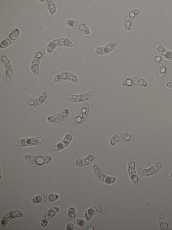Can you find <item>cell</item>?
Returning a JSON list of instances; mask_svg holds the SVG:
<instances>
[{"instance_id": "6da1fadb", "label": "cell", "mask_w": 172, "mask_h": 230, "mask_svg": "<svg viewBox=\"0 0 172 230\" xmlns=\"http://www.w3.org/2000/svg\"><path fill=\"white\" fill-rule=\"evenodd\" d=\"M92 171L94 175L102 183L107 184H112L117 181V178L115 176L106 175L97 164H94L93 166Z\"/></svg>"}, {"instance_id": "7a4b0ae2", "label": "cell", "mask_w": 172, "mask_h": 230, "mask_svg": "<svg viewBox=\"0 0 172 230\" xmlns=\"http://www.w3.org/2000/svg\"><path fill=\"white\" fill-rule=\"evenodd\" d=\"M73 133L69 131L65 135L61 140L52 148V150L55 152L62 151L66 149L71 143L73 137Z\"/></svg>"}, {"instance_id": "3957f363", "label": "cell", "mask_w": 172, "mask_h": 230, "mask_svg": "<svg viewBox=\"0 0 172 230\" xmlns=\"http://www.w3.org/2000/svg\"><path fill=\"white\" fill-rule=\"evenodd\" d=\"M25 159L29 163L38 165H46L50 163L52 159L50 156H38L26 155Z\"/></svg>"}, {"instance_id": "277c9868", "label": "cell", "mask_w": 172, "mask_h": 230, "mask_svg": "<svg viewBox=\"0 0 172 230\" xmlns=\"http://www.w3.org/2000/svg\"><path fill=\"white\" fill-rule=\"evenodd\" d=\"M69 81L75 84H78L79 80L78 77L73 73L68 72H62L57 74L54 78L55 83H57L63 81Z\"/></svg>"}, {"instance_id": "5b68a950", "label": "cell", "mask_w": 172, "mask_h": 230, "mask_svg": "<svg viewBox=\"0 0 172 230\" xmlns=\"http://www.w3.org/2000/svg\"><path fill=\"white\" fill-rule=\"evenodd\" d=\"M93 93L91 91L79 94H68L66 97V98L69 102L79 103L91 99L93 96Z\"/></svg>"}, {"instance_id": "8992f818", "label": "cell", "mask_w": 172, "mask_h": 230, "mask_svg": "<svg viewBox=\"0 0 172 230\" xmlns=\"http://www.w3.org/2000/svg\"><path fill=\"white\" fill-rule=\"evenodd\" d=\"M135 163L136 161L134 158L129 160L128 164L129 175L131 181L135 184L139 185L141 183V181L136 174Z\"/></svg>"}, {"instance_id": "52a82bcc", "label": "cell", "mask_w": 172, "mask_h": 230, "mask_svg": "<svg viewBox=\"0 0 172 230\" xmlns=\"http://www.w3.org/2000/svg\"><path fill=\"white\" fill-rule=\"evenodd\" d=\"M134 141V137L130 134L127 133H120L113 135L110 139V145L112 146H115L120 141H126L129 142H133Z\"/></svg>"}, {"instance_id": "ba28073f", "label": "cell", "mask_w": 172, "mask_h": 230, "mask_svg": "<svg viewBox=\"0 0 172 230\" xmlns=\"http://www.w3.org/2000/svg\"><path fill=\"white\" fill-rule=\"evenodd\" d=\"M45 53L44 50H39L36 53L33 59L31 65V71L36 75H38L39 74V65Z\"/></svg>"}, {"instance_id": "9c48e42d", "label": "cell", "mask_w": 172, "mask_h": 230, "mask_svg": "<svg viewBox=\"0 0 172 230\" xmlns=\"http://www.w3.org/2000/svg\"><path fill=\"white\" fill-rule=\"evenodd\" d=\"M43 142V139L40 137H30L19 139L16 146L19 147H26L38 145Z\"/></svg>"}, {"instance_id": "30bf717a", "label": "cell", "mask_w": 172, "mask_h": 230, "mask_svg": "<svg viewBox=\"0 0 172 230\" xmlns=\"http://www.w3.org/2000/svg\"><path fill=\"white\" fill-rule=\"evenodd\" d=\"M1 61L5 66L6 71V79L7 82H10L13 79V71L11 61L6 56L1 55Z\"/></svg>"}, {"instance_id": "8fae6325", "label": "cell", "mask_w": 172, "mask_h": 230, "mask_svg": "<svg viewBox=\"0 0 172 230\" xmlns=\"http://www.w3.org/2000/svg\"><path fill=\"white\" fill-rule=\"evenodd\" d=\"M162 163L158 162L155 165L147 169H143L141 168H138L137 171L139 175L142 176H149L152 175L161 170L162 167Z\"/></svg>"}, {"instance_id": "7c38bea8", "label": "cell", "mask_w": 172, "mask_h": 230, "mask_svg": "<svg viewBox=\"0 0 172 230\" xmlns=\"http://www.w3.org/2000/svg\"><path fill=\"white\" fill-rule=\"evenodd\" d=\"M96 155L91 152L85 158L83 159H74L72 160L73 165L77 167H83L89 165L95 159Z\"/></svg>"}, {"instance_id": "4fadbf2b", "label": "cell", "mask_w": 172, "mask_h": 230, "mask_svg": "<svg viewBox=\"0 0 172 230\" xmlns=\"http://www.w3.org/2000/svg\"><path fill=\"white\" fill-rule=\"evenodd\" d=\"M106 208L101 206H95L90 208L87 209L85 213L84 217L85 219L88 221H91L93 216L96 213H102L105 214L106 213Z\"/></svg>"}, {"instance_id": "5bb4252c", "label": "cell", "mask_w": 172, "mask_h": 230, "mask_svg": "<svg viewBox=\"0 0 172 230\" xmlns=\"http://www.w3.org/2000/svg\"><path fill=\"white\" fill-rule=\"evenodd\" d=\"M48 98V94L47 92L44 91L40 96L35 99L27 98L26 102L29 106L32 107H36L44 104L47 100Z\"/></svg>"}, {"instance_id": "9a60e30c", "label": "cell", "mask_w": 172, "mask_h": 230, "mask_svg": "<svg viewBox=\"0 0 172 230\" xmlns=\"http://www.w3.org/2000/svg\"><path fill=\"white\" fill-rule=\"evenodd\" d=\"M70 113L69 109L66 108L59 114L48 117L47 120L48 122L52 124H57L66 119L69 116Z\"/></svg>"}, {"instance_id": "2e32d148", "label": "cell", "mask_w": 172, "mask_h": 230, "mask_svg": "<svg viewBox=\"0 0 172 230\" xmlns=\"http://www.w3.org/2000/svg\"><path fill=\"white\" fill-rule=\"evenodd\" d=\"M89 110V107L88 104L86 103L84 104L79 116L71 120L72 124L75 125H79L84 122L88 116Z\"/></svg>"}, {"instance_id": "e0dca14e", "label": "cell", "mask_w": 172, "mask_h": 230, "mask_svg": "<svg viewBox=\"0 0 172 230\" xmlns=\"http://www.w3.org/2000/svg\"><path fill=\"white\" fill-rule=\"evenodd\" d=\"M24 216L23 213L18 210H12L7 213L4 216L2 220L1 223L3 227H6L9 221L12 219L16 217H21Z\"/></svg>"}, {"instance_id": "ac0fdd59", "label": "cell", "mask_w": 172, "mask_h": 230, "mask_svg": "<svg viewBox=\"0 0 172 230\" xmlns=\"http://www.w3.org/2000/svg\"><path fill=\"white\" fill-rule=\"evenodd\" d=\"M60 208L58 207H54L49 209L44 213L43 216L41 221V224L43 227H46L49 220L51 218L59 212Z\"/></svg>"}, {"instance_id": "d6986e66", "label": "cell", "mask_w": 172, "mask_h": 230, "mask_svg": "<svg viewBox=\"0 0 172 230\" xmlns=\"http://www.w3.org/2000/svg\"><path fill=\"white\" fill-rule=\"evenodd\" d=\"M76 218V212L75 208L71 207L68 211V218L67 225V230H72L74 228Z\"/></svg>"}, {"instance_id": "ffe728a7", "label": "cell", "mask_w": 172, "mask_h": 230, "mask_svg": "<svg viewBox=\"0 0 172 230\" xmlns=\"http://www.w3.org/2000/svg\"><path fill=\"white\" fill-rule=\"evenodd\" d=\"M165 215V212H162L159 214L158 223L160 228L162 230H172V228L170 227L166 222Z\"/></svg>"}, {"instance_id": "44dd1931", "label": "cell", "mask_w": 172, "mask_h": 230, "mask_svg": "<svg viewBox=\"0 0 172 230\" xmlns=\"http://www.w3.org/2000/svg\"><path fill=\"white\" fill-rule=\"evenodd\" d=\"M77 224L79 226L86 230H94L93 226L87 221L83 219H79L77 220Z\"/></svg>"}, {"instance_id": "7402d4cb", "label": "cell", "mask_w": 172, "mask_h": 230, "mask_svg": "<svg viewBox=\"0 0 172 230\" xmlns=\"http://www.w3.org/2000/svg\"><path fill=\"white\" fill-rule=\"evenodd\" d=\"M157 51L165 58L169 60H172V52L166 50L162 46L159 45V46L157 47Z\"/></svg>"}, {"instance_id": "603a6c76", "label": "cell", "mask_w": 172, "mask_h": 230, "mask_svg": "<svg viewBox=\"0 0 172 230\" xmlns=\"http://www.w3.org/2000/svg\"><path fill=\"white\" fill-rule=\"evenodd\" d=\"M49 194L39 195L36 196L33 199L32 202L35 204L50 202L48 199Z\"/></svg>"}, {"instance_id": "cb8c5ba5", "label": "cell", "mask_w": 172, "mask_h": 230, "mask_svg": "<svg viewBox=\"0 0 172 230\" xmlns=\"http://www.w3.org/2000/svg\"><path fill=\"white\" fill-rule=\"evenodd\" d=\"M40 1L45 4L48 7L50 13L51 15L54 14L56 12L57 9L55 3L52 1Z\"/></svg>"}, {"instance_id": "d4e9b609", "label": "cell", "mask_w": 172, "mask_h": 230, "mask_svg": "<svg viewBox=\"0 0 172 230\" xmlns=\"http://www.w3.org/2000/svg\"><path fill=\"white\" fill-rule=\"evenodd\" d=\"M20 34V31L18 28H15L6 39L8 41L10 46L17 39Z\"/></svg>"}, {"instance_id": "484cf974", "label": "cell", "mask_w": 172, "mask_h": 230, "mask_svg": "<svg viewBox=\"0 0 172 230\" xmlns=\"http://www.w3.org/2000/svg\"><path fill=\"white\" fill-rule=\"evenodd\" d=\"M139 78H131L126 79L123 81L122 85L124 87H129L133 85H138Z\"/></svg>"}, {"instance_id": "4316f807", "label": "cell", "mask_w": 172, "mask_h": 230, "mask_svg": "<svg viewBox=\"0 0 172 230\" xmlns=\"http://www.w3.org/2000/svg\"><path fill=\"white\" fill-rule=\"evenodd\" d=\"M102 52L101 55L108 54L114 50L112 48L108 46L107 45L104 47H102Z\"/></svg>"}, {"instance_id": "83f0119b", "label": "cell", "mask_w": 172, "mask_h": 230, "mask_svg": "<svg viewBox=\"0 0 172 230\" xmlns=\"http://www.w3.org/2000/svg\"><path fill=\"white\" fill-rule=\"evenodd\" d=\"M64 46L69 47L72 48L73 47V44L70 40L67 39L65 38L63 41Z\"/></svg>"}, {"instance_id": "f1b7e54d", "label": "cell", "mask_w": 172, "mask_h": 230, "mask_svg": "<svg viewBox=\"0 0 172 230\" xmlns=\"http://www.w3.org/2000/svg\"><path fill=\"white\" fill-rule=\"evenodd\" d=\"M59 197V195L57 194H49L48 199L50 202H53V201L58 199Z\"/></svg>"}, {"instance_id": "f546056e", "label": "cell", "mask_w": 172, "mask_h": 230, "mask_svg": "<svg viewBox=\"0 0 172 230\" xmlns=\"http://www.w3.org/2000/svg\"><path fill=\"white\" fill-rule=\"evenodd\" d=\"M117 44V40L115 39H113L107 45L108 46L114 49L116 47Z\"/></svg>"}, {"instance_id": "4dcf8cb0", "label": "cell", "mask_w": 172, "mask_h": 230, "mask_svg": "<svg viewBox=\"0 0 172 230\" xmlns=\"http://www.w3.org/2000/svg\"><path fill=\"white\" fill-rule=\"evenodd\" d=\"M76 21L75 20L69 19L67 20L66 23L69 26L75 28Z\"/></svg>"}, {"instance_id": "1f68e13d", "label": "cell", "mask_w": 172, "mask_h": 230, "mask_svg": "<svg viewBox=\"0 0 172 230\" xmlns=\"http://www.w3.org/2000/svg\"><path fill=\"white\" fill-rule=\"evenodd\" d=\"M10 46V44L8 41L6 39L2 41L1 44V48H5Z\"/></svg>"}, {"instance_id": "d6a6232c", "label": "cell", "mask_w": 172, "mask_h": 230, "mask_svg": "<svg viewBox=\"0 0 172 230\" xmlns=\"http://www.w3.org/2000/svg\"><path fill=\"white\" fill-rule=\"evenodd\" d=\"M138 85L144 87H146L147 86L146 81L144 79H139L138 81Z\"/></svg>"}, {"instance_id": "836d02e7", "label": "cell", "mask_w": 172, "mask_h": 230, "mask_svg": "<svg viewBox=\"0 0 172 230\" xmlns=\"http://www.w3.org/2000/svg\"><path fill=\"white\" fill-rule=\"evenodd\" d=\"M87 27L84 24L80 23L79 26V30L83 33Z\"/></svg>"}, {"instance_id": "e575fe53", "label": "cell", "mask_w": 172, "mask_h": 230, "mask_svg": "<svg viewBox=\"0 0 172 230\" xmlns=\"http://www.w3.org/2000/svg\"><path fill=\"white\" fill-rule=\"evenodd\" d=\"M93 51L96 54L101 55L102 52V47H99L94 48Z\"/></svg>"}, {"instance_id": "d590c367", "label": "cell", "mask_w": 172, "mask_h": 230, "mask_svg": "<svg viewBox=\"0 0 172 230\" xmlns=\"http://www.w3.org/2000/svg\"><path fill=\"white\" fill-rule=\"evenodd\" d=\"M124 25L125 26L127 27L125 28L129 27L130 26H131V23L129 21H126L124 23Z\"/></svg>"}, {"instance_id": "8d00e7d4", "label": "cell", "mask_w": 172, "mask_h": 230, "mask_svg": "<svg viewBox=\"0 0 172 230\" xmlns=\"http://www.w3.org/2000/svg\"><path fill=\"white\" fill-rule=\"evenodd\" d=\"M166 175L170 178L172 179V171L168 172L166 173Z\"/></svg>"}, {"instance_id": "74e56055", "label": "cell", "mask_w": 172, "mask_h": 230, "mask_svg": "<svg viewBox=\"0 0 172 230\" xmlns=\"http://www.w3.org/2000/svg\"><path fill=\"white\" fill-rule=\"evenodd\" d=\"M166 69L165 68L162 67V68L161 69L160 71V72H161L162 73H164L166 72Z\"/></svg>"}, {"instance_id": "f35d334b", "label": "cell", "mask_w": 172, "mask_h": 230, "mask_svg": "<svg viewBox=\"0 0 172 230\" xmlns=\"http://www.w3.org/2000/svg\"><path fill=\"white\" fill-rule=\"evenodd\" d=\"M168 87H169L170 88H172V81H170L167 84Z\"/></svg>"}, {"instance_id": "ab89813d", "label": "cell", "mask_w": 172, "mask_h": 230, "mask_svg": "<svg viewBox=\"0 0 172 230\" xmlns=\"http://www.w3.org/2000/svg\"><path fill=\"white\" fill-rule=\"evenodd\" d=\"M130 16L131 17L134 18L136 15H135V14L134 13V12H131V13H130Z\"/></svg>"}, {"instance_id": "60d3db41", "label": "cell", "mask_w": 172, "mask_h": 230, "mask_svg": "<svg viewBox=\"0 0 172 230\" xmlns=\"http://www.w3.org/2000/svg\"><path fill=\"white\" fill-rule=\"evenodd\" d=\"M164 75H165L164 73H163L161 72H159V73L158 76L160 77H162Z\"/></svg>"}]
</instances>
